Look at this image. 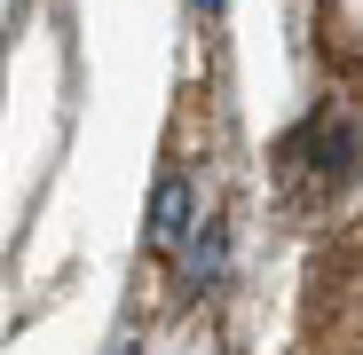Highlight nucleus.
<instances>
[{
    "mask_svg": "<svg viewBox=\"0 0 363 355\" xmlns=\"http://www.w3.org/2000/svg\"><path fill=\"white\" fill-rule=\"evenodd\" d=\"M182 237H198V198H190V182H182V174H166L158 198H150V245L174 253Z\"/></svg>",
    "mask_w": 363,
    "mask_h": 355,
    "instance_id": "nucleus-2",
    "label": "nucleus"
},
{
    "mask_svg": "<svg viewBox=\"0 0 363 355\" xmlns=\"http://www.w3.org/2000/svg\"><path fill=\"white\" fill-rule=\"evenodd\" d=\"M284 158L300 166V182H308V198H316V205H324V198H340V190L355 182V166H363L355 127H347V118H332V111H316L308 127L284 142Z\"/></svg>",
    "mask_w": 363,
    "mask_h": 355,
    "instance_id": "nucleus-1",
    "label": "nucleus"
},
{
    "mask_svg": "<svg viewBox=\"0 0 363 355\" xmlns=\"http://www.w3.org/2000/svg\"><path fill=\"white\" fill-rule=\"evenodd\" d=\"M206 9H221V0H206Z\"/></svg>",
    "mask_w": 363,
    "mask_h": 355,
    "instance_id": "nucleus-3",
    "label": "nucleus"
}]
</instances>
